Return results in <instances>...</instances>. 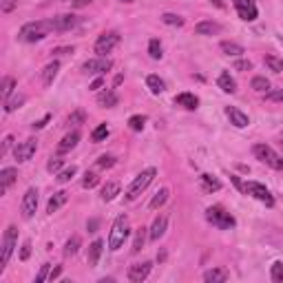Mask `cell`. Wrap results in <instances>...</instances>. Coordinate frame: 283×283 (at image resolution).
I'll return each instance as SVG.
<instances>
[{"label": "cell", "instance_id": "1", "mask_svg": "<svg viewBox=\"0 0 283 283\" xmlns=\"http://www.w3.org/2000/svg\"><path fill=\"white\" fill-rule=\"evenodd\" d=\"M51 31H53V29H51V22H49V20L27 22L22 29L18 31V40H20V42H38V40H44Z\"/></svg>", "mask_w": 283, "mask_h": 283}, {"label": "cell", "instance_id": "2", "mask_svg": "<svg viewBox=\"0 0 283 283\" xmlns=\"http://www.w3.org/2000/svg\"><path fill=\"white\" fill-rule=\"evenodd\" d=\"M129 217L126 215H120L115 219V224L111 228V234H109V250H120L124 246L126 237H129Z\"/></svg>", "mask_w": 283, "mask_h": 283}, {"label": "cell", "instance_id": "3", "mask_svg": "<svg viewBox=\"0 0 283 283\" xmlns=\"http://www.w3.org/2000/svg\"><path fill=\"white\" fill-rule=\"evenodd\" d=\"M252 153H254V157H257L261 164H266V166H270L274 168V171H283V157L274 151L272 146H268V144H257L252 148Z\"/></svg>", "mask_w": 283, "mask_h": 283}, {"label": "cell", "instance_id": "4", "mask_svg": "<svg viewBox=\"0 0 283 283\" xmlns=\"http://www.w3.org/2000/svg\"><path fill=\"white\" fill-rule=\"evenodd\" d=\"M155 175H157V171L155 168H146V171H142L135 179H133V184L129 186V191H126V201H135L142 193L148 188V184L155 179Z\"/></svg>", "mask_w": 283, "mask_h": 283}, {"label": "cell", "instance_id": "5", "mask_svg": "<svg viewBox=\"0 0 283 283\" xmlns=\"http://www.w3.org/2000/svg\"><path fill=\"white\" fill-rule=\"evenodd\" d=\"M206 219L210 221L213 226H217L219 230H230V228H234V224H237V221H234V217L228 210H224V208L221 206H210L206 210Z\"/></svg>", "mask_w": 283, "mask_h": 283}, {"label": "cell", "instance_id": "6", "mask_svg": "<svg viewBox=\"0 0 283 283\" xmlns=\"http://www.w3.org/2000/svg\"><path fill=\"white\" fill-rule=\"evenodd\" d=\"M16 241H18V230L16 226H9L3 234V252H0V270L9 264L11 254H13V248H16Z\"/></svg>", "mask_w": 283, "mask_h": 283}, {"label": "cell", "instance_id": "7", "mask_svg": "<svg viewBox=\"0 0 283 283\" xmlns=\"http://www.w3.org/2000/svg\"><path fill=\"white\" fill-rule=\"evenodd\" d=\"M239 188H241L244 193L252 195L254 199L264 201L266 206H274V197H272V193L268 191V188H266L264 184H259V181H246V184H241Z\"/></svg>", "mask_w": 283, "mask_h": 283}, {"label": "cell", "instance_id": "8", "mask_svg": "<svg viewBox=\"0 0 283 283\" xmlns=\"http://www.w3.org/2000/svg\"><path fill=\"white\" fill-rule=\"evenodd\" d=\"M120 40H122V36H120L117 31H104L102 36H100V38L96 40V46H93V49H96L98 56H102V58H104L106 53H111V51L120 44Z\"/></svg>", "mask_w": 283, "mask_h": 283}, {"label": "cell", "instance_id": "9", "mask_svg": "<svg viewBox=\"0 0 283 283\" xmlns=\"http://www.w3.org/2000/svg\"><path fill=\"white\" fill-rule=\"evenodd\" d=\"M113 66V62L109 58H102V56H98V58H93V60H86V62L82 64V71L84 73H96V76H102V73H106Z\"/></svg>", "mask_w": 283, "mask_h": 283}, {"label": "cell", "instance_id": "10", "mask_svg": "<svg viewBox=\"0 0 283 283\" xmlns=\"http://www.w3.org/2000/svg\"><path fill=\"white\" fill-rule=\"evenodd\" d=\"M36 208H38V191L36 188H29L22 197V204H20V210H22V217L25 219H31L36 215Z\"/></svg>", "mask_w": 283, "mask_h": 283}, {"label": "cell", "instance_id": "11", "mask_svg": "<svg viewBox=\"0 0 283 283\" xmlns=\"http://www.w3.org/2000/svg\"><path fill=\"white\" fill-rule=\"evenodd\" d=\"M51 22V29L56 33H62V31H71L73 27L78 25V18L73 13H62V16H56V18H49Z\"/></svg>", "mask_w": 283, "mask_h": 283}, {"label": "cell", "instance_id": "12", "mask_svg": "<svg viewBox=\"0 0 283 283\" xmlns=\"http://www.w3.org/2000/svg\"><path fill=\"white\" fill-rule=\"evenodd\" d=\"M151 270H153V264L151 261H142V264H133L131 268H129V281L131 283H142V281H146V277L151 274Z\"/></svg>", "mask_w": 283, "mask_h": 283}, {"label": "cell", "instance_id": "13", "mask_svg": "<svg viewBox=\"0 0 283 283\" xmlns=\"http://www.w3.org/2000/svg\"><path fill=\"white\" fill-rule=\"evenodd\" d=\"M234 3V9L239 11L241 20H246V22H252V20H257V5H254V0H232Z\"/></svg>", "mask_w": 283, "mask_h": 283}, {"label": "cell", "instance_id": "14", "mask_svg": "<svg viewBox=\"0 0 283 283\" xmlns=\"http://www.w3.org/2000/svg\"><path fill=\"white\" fill-rule=\"evenodd\" d=\"M36 148H38L36 139H25L13 148V157H16L18 161H29L33 157V153H36Z\"/></svg>", "mask_w": 283, "mask_h": 283}, {"label": "cell", "instance_id": "15", "mask_svg": "<svg viewBox=\"0 0 283 283\" xmlns=\"http://www.w3.org/2000/svg\"><path fill=\"white\" fill-rule=\"evenodd\" d=\"M226 115L230 120V124H234L237 129H246L248 124H250V120H248L246 113H241L237 106H226Z\"/></svg>", "mask_w": 283, "mask_h": 283}, {"label": "cell", "instance_id": "16", "mask_svg": "<svg viewBox=\"0 0 283 283\" xmlns=\"http://www.w3.org/2000/svg\"><path fill=\"white\" fill-rule=\"evenodd\" d=\"M166 226H168V217H166V215H159V217L153 221L151 232H148V237H151V241H159L161 237H164Z\"/></svg>", "mask_w": 283, "mask_h": 283}, {"label": "cell", "instance_id": "17", "mask_svg": "<svg viewBox=\"0 0 283 283\" xmlns=\"http://www.w3.org/2000/svg\"><path fill=\"white\" fill-rule=\"evenodd\" d=\"M16 179H18L16 168H3V171H0V195H5L7 191H9V186Z\"/></svg>", "mask_w": 283, "mask_h": 283}, {"label": "cell", "instance_id": "18", "mask_svg": "<svg viewBox=\"0 0 283 283\" xmlns=\"http://www.w3.org/2000/svg\"><path fill=\"white\" fill-rule=\"evenodd\" d=\"M78 142H80V133H78V131H71L69 135H64L62 142L58 144V153H60V155H64V153L73 151V148L78 146Z\"/></svg>", "mask_w": 283, "mask_h": 283}, {"label": "cell", "instance_id": "19", "mask_svg": "<svg viewBox=\"0 0 283 283\" xmlns=\"http://www.w3.org/2000/svg\"><path fill=\"white\" fill-rule=\"evenodd\" d=\"M117 102H120V98H117V93L113 89H106V91H102L98 96V104L104 106V109H113V106H117Z\"/></svg>", "mask_w": 283, "mask_h": 283}, {"label": "cell", "instance_id": "20", "mask_svg": "<svg viewBox=\"0 0 283 283\" xmlns=\"http://www.w3.org/2000/svg\"><path fill=\"white\" fill-rule=\"evenodd\" d=\"M66 199H69V195H66L64 191H60V193H56L53 197L49 199V204H46V213L49 215H53V213H58L60 208H62L64 204H66Z\"/></svg>", "mask_w": 283, "mask_h": 283}, {"label": "cell", "instance_id": "21", "mask_svg": "<svg viewBox=\"0 0 283 283\" xmlns=\"http://www.w3.org/2000/svg\"><path fill=\"white\" fill-rule=\"evenodd\" d=\"M175 104H179V106H184V109L193 111V109H197V106H199V100H197V96H193V93H179V96L175 98Z\"/></svg>", "mask_w": 283, "mask_h": 283}, {"label": "cell", "instance_id": "22", "mask_svg": "<svg viewBox=\"0 0 283 283\" xmlns=\"http://www.w3.org/2000/svg\"><path fill=\"white\" fill-rule=\"evenodd\" d=\"M104 250V244L100 239H96L93 244L89 246V257H86V261H89V266H98V261H100V254H102Z\"/></svg>", "mask_w": 283, "mask_h": 283}, {"label": "cell", "instance_id": "23", "mask_svg": "<svg viewBox=\"0 0 283 283\" xmlns=\"http://www.w3.org/2000/svg\"><path fill=\"white\" fill-rule=\"evenodd\" d=\"M221 27L217 22H213V20H204V22H199L195 27V33H199V36H213V33H217Z\"/></svg>", "mask_w": 283, "mask_h": 283}, {"label": "cell", "instance_id": "24", "mask_svg": "<svg viewBox=\"0 0 283 283\" xmlns=\"http://www.w3.org/2000/svg\"><path fill=\"white\" fill-rule=\"evenodd\" d=\"M199 181H201V186H204L206 193H217L221 188V181L215 177V175H201Z\"/></svg>", "mask_w": 283, "mask_h": 283}, {"label": "cell", "instance_id": "25", "mask_svg": "<svg viewBox=\"0 0 283 283\" xmlns=\"http://www.w3.org/2000/svg\"><path fill=\"white\" fill-rule=\"evenodd\" d=\"M204 281L206 283H224V281H228V272L221 270V268H213V270H208L204 274Z\"/></svg>", "mask_w": 283, "mask_h": 283}, {"label": "cell", "instance_id": "26", "mask_svg": "<svg viewBox=\"0 0 283 283\" xmlns=\"http://www.w3.org/2000/svg\"><path fill=\"white\" fill-rule=\"evenodd\" d=\"M58 69H60V62L58 60H53V62H49L44 66V71H42V82L49 86L53 80H56V76H58Z\"/></svg>", "mask_w": 283, "mask_h": 283}, {"label": "cell", "instance_id": "27", "mask_svg": "<svg viewBox=\"0 0 283 283\" xmlns=\"http://www.w3.org/2000/svg\"><path fill=\"white\" fill-rule=\"evenodd\" d=\"M217 84L221 86V91H226V93H234V91H237V82L230 78V73H228V71L221 73L219 80H217Z\"/></svg>", "mask_w": 283, "mask_h": 283}, {"label": "cell", "instance_id": "28", "mask_svg": "<svg viewBox=\"0 0 283 283\" xmlns=\"http://www.w3.org/2000/svg\"><path fill=\"white\" fill-rule=\"evenodd\" d=\"M146 86L151 89V93H155V96H159V93L166 91V84H164V80H161L159 76H148L146 78Z\"/></svg>", "mask_w": 283, "mask_h": 283}, {"label": "cell", "instance_id": "29", "mask_svg": "<svg viewBox=\"0 0 283 283\" xmlns=\"http://www.w3.org/2000/svg\"><path fill=\"white\" fill-rule=\"evenodd\" d=\"M168 195H171V191H168V188H159L157 191V195H155V197L151 199V204H148V208H151V210H157V208H161L168 201Z\"/></svg>", "mask_w": 283, "mask_h": 283}, {"label": "cell", "instance_id": "30", "mask_svg": "<svg viewBox=\"0 0 283 283\" xmlns=\"http://www.w3.org/2000/svg\"><path fill=\"white\" fill-rule=\"evenodd\" d=\"M221 51H224L226 56H234V58H237V56H244V53H246L241 44H237V42H228V40H226V42H221Z\"/></svg>", "mask_w": 283, "mask_h": 283}, {"label": "cell", "instance_id": "31", "mask_svg": "<svg viewBox=\"0 0 283 283\" xmlns=\"http://www.w3.org/2000/svg\"><path fill=\"white\" fill-rule=\"evenodd\" d=\"M115 195H120V184L117 181H109V184L102 188V199L111 201V199H115Z\"/></svg>", "mask_w": 283, "mask_h": 283}, {"label": "cell", "instance_id": "32", "mask_svg": "<svg viewBox=\"0 0 283 283\" xmlns=\"http://www.w3.org/2000/svg\"><path fill=\"white\" fill-rule=\"evenodd\" d=\"M266 66L270 71H274V73H281L283 71V60L279 56H272V53H268V56H266Z\"/></svg>", "mask_w": 283, "mask_h": 283}, {"label": "cell", "instance_id": "33", "mask_svg": "<svg viewBox=\"0 0 283 283\" xmlns=\"http://www.w3.org/2000/svg\"><path fill=\"white\" fill-rule=\"evenodd\" d=\"M144 239H146V228H137V234H135V241H133V254H137L142 248H144Z\"/></svg>", "mask_w": 283, "mask_h": 283}, {"label": "cell", "instance_id": "34", "mask_svg": "<svg viewBox=\"0 0 283 283\" xmlns=\"http://www.w3.org/2000/svg\"><path fill=\"white\" fill-rule=\"evenodd\" d=\"M148 53H151L153 60H159L161 56H164V53H161V42H159L157 38H153L151 42H148Z\"/></svg>", "mask_w": 283, "mask_h": 283}, {"label": "cell", "instance_id": "35", "mask_svg": "<svg viewBox=\"0 0 283 283\" xmlns=\"http://www.w3.org/2000/svg\"><path fill=\"white\" fill-rule=\"evenodd\" d=\"M78 248H80V237L76 234V237H71L69 241H66V246H64V254H66V257H73V254L78 252Z\"/></svg>", "mask_w": 283, "mask_h": 283}, {"label": "cell", "instance_id": "36", "mask_svg": "<svg viewBox=\"0 0 283 283\" xmlns=\"http://www.w3.org/2000/svg\"><path fill=\"white\" fill-rule=\"evenodd\" d=\"M270 277H272L274 283H283V264H281V261H274V264H272Z\"/></svg>", "mask_w": 283, "mask_h": 283}, {"label": "cell", "instance_id": "37", "mask_svg": "<svg viewBox=\"0 0 283 283\" xmlns=\"http://www.w3.org/2000/svg\"><path fill=\"white\" fill-rule=\"evenodd\" d=\"M106 137H109V126H106V124H100L98 129L91 133V139H93V142H102V139H106Z\"/></svg>", "mask_w": 283, "mask_h": 283}, {"label": "cell", "instance_id": "38", "mask_svg": "<svg viewBox=\"0 0 283 283\" xmlns=\"http://www.w3.org/2000/svg\"><path fill=\"white\" fill-rule=\"evenodd\" d=\"M76 173H78V168H76V166H69V168H64V171H60L56 179L60 181V184H66V181H69V179H71Z\"/></svg>", "mask_w": 283, "mask_h": 283}, {"label": "cell", "instance_id": "39", "mask_svg": "<svg viewBox=\"0 0 283 283\" xmlns=\"http://www.w3.org/2000/svg\"><path fill=\"white\" fill-rule=\"evenodd\" d=\"M13 86H16V80H13V78H5V82H3V100H5V102L11 98Z\"/></svg>", "mask_w": 283, "mask_h": 283}, {"label": "cell", "instance_id": "40", "mask_svg": "<svg viewBox=\"0 0 283 283\" xmlns=\"http://www.w3.org/2000/svg\"><path fill=\"white\" fill-rule=\"evenodd\" d=\"M252 89L254 91H259V93H268V89H270V82H268V80L266 78H261V76H257V78H254L252 80Z\"/></svg>", "mask_w": 283, "mask_h": 283}, {"label": "cell", "instance_id": "41", "mask_svg": "<svg viewBox=\"0 0 283 283\" xmlns=\"http://www.w3.org/2000/svg\"><path fill=\"white\" fill-rule=\"evenodd\" d=\"M144 124H146V117L144 115H133V117H129L131 131H142V129H144Z\"/></svg>", "mask_w": 283, "mask_h": 283}, {"label": "cell", "instance_id": "42", "mask_svg": "<svg viewBox=\"0 0 283 283\" xmlns=\"http://www.w3.org/2000/svg\"><path fill=\"white\" fill-rule=\"evenodd\" d=\"M25 102V96H16V98H11V100H7L5 102V111L7 113H11V111H16L20 104Z\"/></svg>", "mask_w": 283, "mask_h": 283}, {"label": "cell", "instance_id": "43", "mask_svg": "<svg viewBox=\"0 0 283 283\" xmlns=\"http://www.w3.org/2000/svg\"><path fill=\"white\" fill-rule=\"evenodd\" d=\"M161 20H164L166 25H171V27H181V25H184V18L175 16V13H164V16H161Z\"/></svg>", "mask_w": 283, "mask_h": 283}, {"label": "cell", "instance_id": "44", "mask_svg": "<svg viewBox=\"0 0 283 283\" xmlns=\"http://www.w3.org/2000/svg\"><path fill=\"white\" fill-rule=\"evenodd\" d=\"M111 166H115V157L113 155H102V157L98 159V168H111Z\"/></svg>", "mask_w": 283, "mask_h": 283}, {"label": "cell", "instance_id": "45", "mask_svg": "<svg viewBox=\"0 0 283 283\" xmlns=\"http://www.w3.org/2000/svg\"><path fill=\"white\" fill-rule=\"evenodd\" d=\"M98 181H100V177H98L96 173H89V171H86L82 186H84V188H93V186H98Z\"/></svg>", "mask_w": 283, "mask_h": 283}, {"label": "cell", "instance_id": "46", "mask_svg": "<svg viewBox=\"0 0 283 283\" xmlns=\"http://www.w3.org/2000/svg\"><path fill=\"white\" fill-rule=\"evenodd\" d=\"M49 264H42V268H40V272H38V277H36V283H42V281H46V279H49Z\"/></svg>", "mask_w": 283, "mask_h": 283}, {"label": "cell", "instance_id": "47", "mask_svg": "<svg viewBox=\"0 0 283 283\" xmlns=\"http://www.w3.org/2000/svg\"><path fill=\"white\" fill-rule=\"evenodd\" d=\"M46 168H49V173H58L60 168H62V159L56 157V159H51L49 164H46Z\"/></svg>", "mask_w": 283, "mask_h": 283}, {"label": "cell", "instance_id": "48", "mask_svg": "<svg viewBox=\"0 0 283 283\" xmlns=\"http://www.w3.org/2000/svg\"><path fill=\"white\" fill-rule=\"evenodd\" d=\"M82 122H84V113H82V111H76V113H73V115L69 117V124H76V126H78V124H82Z\"/></svg>", "mask_w": 283, "mask_h": 283}, {"label": "cell", "instance_id": "49", "mask_svg": "<svg viewBox=\"0 0 283 283\" xmlns=\"http://www.w3.org/2000/svg\"><path fill=\"white\" fill-rule=\"evenodd\" d=\"M29 254H31V241H25L22 244V252H20V259H29Z\"/></svg>", "mask_w": 283, "mask_h": 283}, {"label": "cell", "instance_id": "50", "mask_svg": "<svg viewBox=\"0 0 283 283\" xmlns=\"http://www.w3.org/2000/svg\"><path fill=\"white\" fill-rule=\"evenodd\" d=\"M268 100H272V102H279V100H283V89L268 93Z\"/></svg>", "mask_w": 283, "mask_h": 283}, {"label": "cell", "instance_id": "51", "mask_svg": "<svg viewBox=\"0 0 283 283\" xmlns=\"http://www.w3.org/2000/svg\"><path fill=\"white\" fill-rule=\"evenodd\" d=\"M13 7H16V0H3V11L5 13H9Z\"/></svg>", "mask_w": 283, "mask_h": 283}, {"label": "cell", "instance_id": "52", "mask_svg": "<svg viewBox=\"0 0 283 283\" xmlns=\"http://www.w3.org/2000/svg\"><path fill=\"white\" fill-rule=\"evenodd\" d=\"M11 142H13V137H11V135H7V137H5V144H3V151H0V155H5L7 151H9Z\"/></svg>", "mask_w": 283, "mask_h": 283}, {"label": "cell", "instance_id": "53", "mask_svg": "<svg viewBox=\"0 0 283 283\" xmlns=\"http://www.w3.org/2000/svg\"><path fill=\"white\" fill-rule=\"evenodd\" d=\"M60 272H62V268H53V270H51V274H49V281H53V279H58L60 277Z\"/></svg>", "mask_w": 283, "mask_h": 283}, {"label": "cell", "instance_id": "54", "mask_svg": "<svg viewBox=\"0 0 283 283\" xmlns=\"http://www.w3.org/2000/svg\"><path fill=\"white\" fill-rule=\"evenodd\" d=\"M46 122H49V115H44L42 120H40V122H36V124H33V129H42V126H44Z\"/></svg>", "mask_w": 283, "mask_h": 283}, {"label": "cell", "instance_id": "55", "mask_svg": "<svg viewBox=\"0 0 283 283\" xmlns=\"http://www.w3.org/2000/svg\"><path fill=\"white\" fill-rule=\"evenodd\" d=\"M98 224H100L98 219H91V221H89V232H96V230H98Z\"/></svg>", "mask_w": 283, "mask_h": 283}, {"label": "cell", "instance_id": "56", "mask_svg": "<svg viewBox=\"0 0 283 283\" xmlns=\"http://www.w3.org/2000/svg\"><path fill=\"white\" fill-rule=\"evenodd\" d=\"M89 3H93V0H73V5H76L78 9H80V7H86Z\"/></svg>", "mask_w": 283, "mask_h": 283}, {"label": "cell", "instance_id": "57", "mask_svg": "<svg viewBox=\"0 0 283 283\" xmlns=\"http://www.w3.org/2000/svg\"><path fill=\"white\" fill-rule=\"evenodd\" d=\"M102 82H104L102 78H96V80H93V84H91V89H100V86H102Z\"/></svg>", "mask_w": 283, "mask_h": 283}, {"label": "cell", "instance_id": "58", "mask_svg": "<svg viewBox=\"0 0 283 283\" xmlns=\"http://www.w3.org/2000/svg\"><path fill=\"white\" fill-rule=\"evenodd\" d=\"M250 66H252L250 62H237V69H244L246 71V69H250Z\"/></svg>", "mask_w": 283, "mask_h": 283}, {"label": "cell", "instance_id": "59", "mask_svg": "<svg viewBox=\"0 0 283 283\" xmlns=\"http://www.w3.org/2000/svg\"><path fill=\"white\" fill-rule=\"evenodd\" d=\"M120 3H133V0H120Z\"/></svg>", "mask_w": 283, "mask_h": 283}, {"label": "cell", "instance_id": "60", "mask_svg": "<svg viewBox=\"0 0 283 283\" xmlns=\"http://www.w3.org/2000/svg\"><path fill=\"white\" fill-rule=\"evenodd\" d=\"M281 144H283V135H281Z\"/></svg>", "mask_w": 283, "mask_h": 283}]
</instances>
